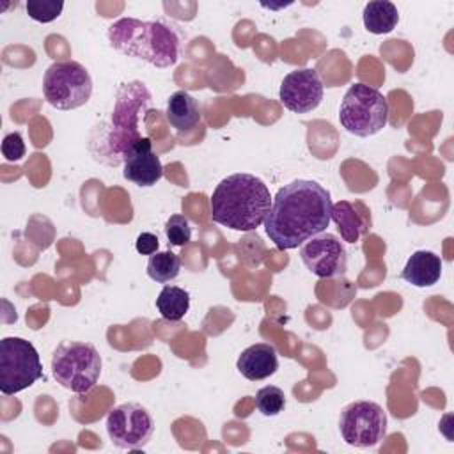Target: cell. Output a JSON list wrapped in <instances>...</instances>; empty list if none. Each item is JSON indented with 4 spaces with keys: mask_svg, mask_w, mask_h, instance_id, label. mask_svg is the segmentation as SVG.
Segmentation results:
<instances>
[{
    "mask_svg": "<svg viewBox=\"0 0 454 454\" xmlns=\"http://www.w3.org/2000/svg\"><path fill=\"white\" fill-rule=\"evenodd\" d=\"M151 94L142 82L122 83L108 122L96 126L90 135V151L106 165H119L126 153L142 138L138 133L140 114L147 108Z\"/></svg>",
    "mask_w": 454,
    "mask_h": 454,
    "instance_id": "3957f363",
    "label": "cell"
},
{
    "mask_svg": "<svg viewBox=\"0 0 454 454\" xmlns=\"http://www.w3.org/2000/svg\"><path fill=\"white\" fill-rule=\"evenodd\" d=\"M332 204L330 192L319 183L310 179L291 181L271 200L264 220L266 234L280 250L298 248L328 227Z\"/></svg>",
    "mask_w": 454,
    "mask_h": 454,
    "instance_id": "6da1fadb",
    "label": "cell"
},
{
    "mask_svg": "<svg viewBox=\"0 0 454 454\" xmlns=\"http://www.w3.org/2000/svg\"><path fill=\"white\" fill-rule=\"evenodd\" d=\"M124 179L131 181L137 186H154L161 176L163 167L160 161V156L153 151L151 138L142 137L124 156Z\"/></svg>",
    "mask_w": 454,
    "mask_h": 454,
    "instance_id": "4fadbf2b",
    "label": "cell"
},
{
    "mask_svg": "<svg viewBox=\"0 0 454 454\" xmlns=\"http://www.w3.org/2000/svg\"><path fill=\"white\" fill-rule=\"evenodd\" d=\"M108 43L126 57L144 60L154 67H170L181 57L177 32L163 21L119 18L106 30Z\"/></svg>",
    "mask_w": 454,
    "mask_h": 454,
    "instance_id": "277c9868",
    "label": "cell"
},
{
    "mask_svg": "<svg viewBox=\"0 0 454 454\" xmlns=\"http://www.w3.org/2000/svg\"><path fill=\"white\" fill-rule=\"evenodd\" d=\"M156 309L163 319L181 321L190 309V293L177 286H165L156 298Z\"/></svg>",
    "mask_w": 454,
    "mask_h": 454,
    "instance_id": "d6986e66",
    "label": "cell"
},
{
    "mask_svg": "<svg viewBox=\"0 0 454 454\" xmlns=\"http://www.w3.org/2000/svg\"><path fill=\"white\" fill-rule=\"evenodd\" d=\"M339 122L355 137H372L388 122V101L378 89L353 83L340 101Z\"/></svg>",
    "mask_w": 454,
    "mask_h": 454,
    "instance_id": "8992f818",
    "label": "cell"
},
{
    "mask_svg": "<svg viewBox=\"0 0 454 454\" xmlns=\"http://www.w3.org/2000/svg\"><path fill=\"white\" fill-rule=\"evenodd\" d=\"M236 369L250 381H261L270 378L278 369L277 349L271 344L257 342L241 351L236 362Z\"/></svg>",
    "mask_w": 454,
    "mask_h": 454,
    "instance_id": "9a60e30c",
    "label": "cell"
},
{
    "mask_svg": "<svg viewBox=\"0 0 454 454\" xmlns=\"http://www.w3.org/2000/svg\"><path fill=\"white\" fill-rule=\"evenodd\" d=\"M255 406L266 417H275L286 408V394L275 385H266L255 394Z\"/></svg>",
    "mask_w": 454,
    "mask_h": 454,
    "instance_id": "44dd1931",
    "label": "cell"
},
{
    "mask_svg": "<svg viewBox=\"0 0 454 454\" xmlns=\"http://www.w3.org/2000/svg\"><path fill=\"white\" fill-rule=\"evenodd\" d=\"M43 92L48 105L57 110L83 106L92 94V78L76 60L53 62L43 78Z\"/></svg>",
    "mask_w": 454,
    "mask_h": 454,
    "instance_id": "52a82bcc",
    "label": "cell"
},
{
    "mask_svg": "<svg viewBox=\"0 0 454 454\" xmlns=\"http://www.w3.org/2000/svg\"><path fill=\"white\" fill-rule=\"evenodd\" d=\"M27 14L39 23H50L57 20L64 9L62 0H28L25 4Z\"/></svg>",
    "mask_w": 454,
    "mask_h": 454,
    "instance_id": "7402d4cb",
    "label": "cell"
},
{
    "mask_svg": "<svg viewBox=\"0 0 454 454\" xmlns=\"http://www.w3.org/2000/svg\"><path fill=\"white\" fill-rule=\"evenodd\" d=\"M181 271V259L177 254L165 250V252H156L149 255L147 261V275L151 280L158 284H167L174 280Z\"/></svg>",
    "mask_w": 454,
    "mask_h": 454,
    "instance_id": "ffe728a7",
    "label": "cell"
},
{
    "mask_svg": "<svg viewBox=\"0 0 454 454\" xmlns=\"http://www.w3.org/2000/svg\"><path fill=\"white\" fill-rule=\"evenodd\" d=\"M300 257L305 268L319 278L342 277L348 270V254L344 245L337 236L328 232L310 238V241L301 247Z\"/></svg>",
    "mask_w": 454,
    "mask_h": 454,
    "instance_id": "8fae6325",
    "label": "cell"
},
{
    "mask_svg": "<svg viewBox=\"0 0 454 454\" xmlns=\"http://www.w3.org/2000/svg\"><path fill=\"white\" fill-rule=\"evenodd\" d=\"M271 200L262 179L248 172H236L223 177L213 190L211 218L227 229L248 232L264 223Z\"/></svg>",
    "mask_w": 454,
    "mask_h": 454,
    "instance_id": "7a4b0ae2",
    "label": "cell"
},
{
    "mask_svg": "<svg viewBox=\"0 0 454 454\" xmlns=\"http://www.w3.org/2000/svg\"><path fill=\"white\" fill-rule=\"evenodd\" d=\"M332 220L340 238L348 243H356L371 229V211L360 200H339L332 204Z\"/></svg>",
    "mask_w": 454,
    "mask_h": 454,
    "instance_id": "5bb4252c",
    "label": "cell"
},
{
    "mask_svg": "<svg viewBox=\"0 0 454 454\" xmlns=\"http://www.w3.org/2000/svg\"><path fill=\"white\" fill-rule=\"evenodd\" d=\"M325 85L316 69L301 67L287 73L280 83L278 98L293 114H307L319 106Z\"/></svg>",
    "mask_w": 454,
    "mask_h": 454,
    "instance_id": "7c38bea8",
    "label": "cell"
},
{
    "mask_svg": "<svg viewBox=\"0 0 454 454\" xmlns=\"http://www.w3.org/2000/svg\"><path fill=\"white\" fill-rule=\"evenodd\" d=\"M362 18H364V27L371 34L380 35V34H388L395 28L399 21V12L392 2L376 0V2L365 4Z\"/></svg>",
    "mask_w": 454,
    "mask_h": 454,
    "instance_id": "ac0fdd59",
    "label": "cell"
},
{
    "mask_svg": "<svg viewBox=\"0 0 454 454\" xmlns=\"http://www.w3.org/2000/svg\"><path fill=\"white\" fill-rule=\"evenodd\" d=\"M442 277V259L431 250H417L406 261L401 278L415 287H431Z\"/></svg>",
    "mask_w": 454,
    "mask_h": 454,
    "instance_id": "2e32d148",
    "label": "cell"
},
{
    "mask_svg": "<svg viewBox=\"0 0 454 454\" xmlns=\"http://www.w3.org/2000/svg\"><path fill=\"white\" fill-rule=\"evenodd\" d=\"M165 234H167L168 245L184 247L192 239L190 222L183 215H172L165 223Z\"/></svg>",
    "mask_w": 454,
    "mask_h": 454,
    "instance_id": "603a6c76",
    "label": "cell"
},
{
    "mask_svg": "<svg viewBox=\"0 0 454 454\" xmlns=\"http://www.w3.org/2000/svg\"><path fill=\"white\" fill-rule=\"evenodd\" d=\"M154 433V420L138 403H122L106 417V434L119 449H142Z\"/></svg>",
    "mask_w": 454,
    "mask_h": 454,
    "instance_id": "30bf717a",
    "label": "cell"
},
{
    "mask_svg": "<svg viewBox=\"0 0 454 454\" xmlns=\"http://www.w3.org/2000/svg\"><path fill=\"white\" fill-rule=\"evenodd\" d=\"M43 376V365L34 344L23 337L0 340V392L18 394L32 387Z\"/></svg>",
    "mask_w": 454,
    "mask_h": 454,
    "instance_id": "ba28073f",
    "label": "cell"
},
{
    "mask_svg": "<svg viewBox=\"0 0 454 454\" xmlns=\"http://www.w3.org/2000/svg\"><path fill=\"white\" fill-rule=\"evenodd\" d=\"M2 156L7 161H18L25 156V142L18 131L7 133L2 140Z\"/></svg>",
    "mask_w": 454,
    "mask_h": 454,
    "instance_id": "cb8c5ba5",
    "label": "cell"
},
{
    "mask_svg": "<svg viewBox=\"0 0 454 454\" xmlns=\"http://www.w3.org/2000/svg\"><path fill=\"white\" fill-rule=\"evenodd\" d=\"M339 431L351 447H374L387 434V413L372 401H355L340 410Z\"/></svg>",
    "mask_w": 454,
    "mask_h": 454,
    "instance_id": "9c48e42d",
    "label": "cell"
},
{
    "mask_svg": "<svg viewBox=\"0 0 454 454\" xmlns=\"http://www.w3.org/2000/svg\"><path fill=\"white\" fill-rule=\"evenodd\" d=\"M158 247H160V241H158V236L153 234V232H140L135 239V248L138 254L142 255H153L158 252Z\"/></svg>",
    "mask_w": 454,
    "mask_h": 454,
    "instance_id": "d4e9b609",
    "label": "cell"
},
{
    "mask_svg": "<svg viewBox=\"0 0 454 454\" xmlns=\"http://www.w3.org/2000/svg\"><path fill=\"white\" fill-rule=\"evenodd\" d=\"M101 367V355L90 342L64 340L51 355L55 381L74 394H87L98 383Z\"/></svg>",
    "mask_w": 454,
    "mask_h": 454,
    "instance_id": "5b68a950",
    "label": "cell"
},
{
    "mask_svg": "<svg viewBox=\"0 0 454 454\" xmlns=\"http://www.w3.org/2000/svg\"><path fill=\"white\" fill-rule=\"evenodd\" d=\"M167 121L177 131H188L200 121V106L186 90H176L167 101Z\"/></svg>",
    "mask_w": 454,
    "mask_h": 454,
    "instance_id": "e0dca14e",
    "label": "cell"
}]
</instances>
